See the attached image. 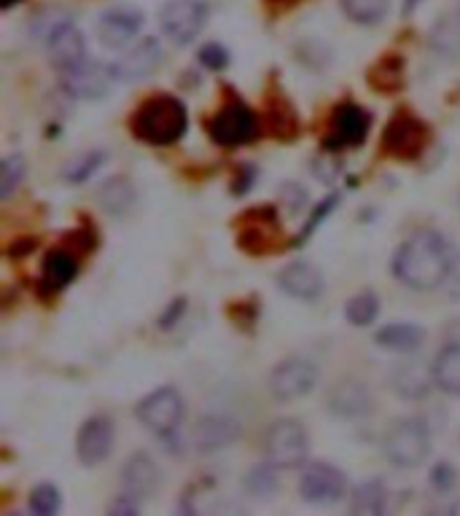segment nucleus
<instances>
[{
  "label": "nucleus",
  "instance_id": "obj_41",
  "mask_svg": "<svg viewBox=\"0 0 460 516\" xmlns=\"http://www.w3.org/2000/svg\"><path fill=\"white\" fill-rule=\"evenodd\" d=\"M431 484H434L436 490L447 492L452 484H455V468L447 463H439L434 471H431Z\"/></svg>",
  "mask_w": 460,
  "mask_h": 516
},
{
  "label": "nucleus",
  "instance_id": "obj_2",
  "mask_svg": "<svg viewBox=\"0 0 460 516\" xmlns=\"http://www.w3.org/2000/svg\"><path fill=\"white\" fill-rule=\"evenodd\" d=\"M189 127V111L175 95H151L132 113V135L146 146L167 148L178 143Z\"/></svg>",
  "mask_w": 460,
  "mask_h": 516
},
{
  "label": "nucleus",
  "instance_id": "obj_40",
  "mask_svg": "<svg viewBox=\"0 0 460 516\" xmlns=\"http://www.w3.org/2000/svg\"><path fill=\"white\" fill-rule=\"evenodd\" d=\"M444 291L450 296V301H460V250H455V256L450 261L447 277H444Z\"/></svg>",
  "mask_w": 460,
  "mask_h": 516
},
{
  "label": "nucleus",
  "instance_id": "obj_12",
  "mask_svg": "<svg viewBox=\"0 0 460 516\" xmlns=\"http://www.w3.org/2000/svg\"><path fill=\"white\" fill-rule=\"evenodd\" d=\"M116 70L113 65L97 60H84L76 68L62 73V89L73 95L76 100H103L111 92L113 81H116Z\"/></svg>",
  "mask_w": 460,
  "mask_h": 516
},
{
  "label": "nucleus",
  "instance_id": "obj_11",
  "mask_svg": "<svg viewBox=\"0 0 460 516\" xmlns=\"http://www.w3.org/2000/svg\"><path fill=\"white\" fill-rule=\"evenodd\" d=\"M326 409L337 420H361L374 412V393L364 379L342 377L326 390Z\"/></svg>",
  "mask_w": 460,
  "mask_h": 516
},
{
  "label": "nucleus",
  "instance_id": "obj_13",
  "mask_svg": "<svg viewBox=\"0 0 460 516\" xmlns=\"http://www.w3.org/2000/svg\"><path fill=\"white\" fill-rule=\"evenodd\" d=\"M113 444H116V425H113L111 417L108 414H92L89 420H84L79 436H76L79 463L87 465V468L103 465L111 457Z\"/></svg>",
  "mask_w": 460,
  "mask_h": 516
},
{
  "label": "nucleus",
  "instance_id": "obj_18",
  "mask_svg": "<svg viewBox=\"0 0 460 516\" xmlns=\"http://www.w3.org/2000/svg\"><path fill=\"white\" fill-rule=\"evenodd\" d=\"M122 492L132 495L138 500H151L162 487V471H159V463L146 452H135L132 457H127V463L122 465Z\"/></svg>",
  "mask_w": 460,
  "mask_h": 516
},
{
  "label": "nucleus",
  "instance_id": "obj_36",
  "mask_svg": "<svg viewBox=\"0 0 460 516\" xmlns=\"http://www.w3.org/2000/svg\"><path fill=\"white\" fill-rule=\"evenodd\" d=\"M60 508H62V495L52 482L35 484L33 492H30V511H33V514L52 516L57 514Z\"/></svg>",
  "mask_w": 460,
  "mask_h": 516
},
{
  "label": "nucleus",
  "instance_id": "obj_19",
  "mask_svg": "<svg viewBox=\"0 0 460 516\" xmlns=\"http://www.w3.org/2000/svg\"><path fill=\"white\" fill-rule=\"evenodd\" d=\"M162 57L165 54H162V43L157 38H140L138 43L127 46V52L113 62V70L122 81H140V78L157 73Z\"/></svg>",
  "mask_w": 460,
  "mask_h": 516
},
{
  "label": "nucleus",
  "instance_id": "obj_42",
  "mask_svg": "<svg viewBox=\"0 0 460 516\" xmlns=\"http://www.w3.org/2000/svg\"><path fill=\"white\" fill-rule=\"evenodd\" d=\"M140 503H143V500L132 498L127 492H122V495L108 506V514H140Z\"/></svg>",
  "mask_w": 460,
  "mask_h": 516
},
{
  "label": "nucleus",
  "instance_id": "obj_34",
  "mask_svg": "<svg viewBox=\"0 0 460 516\" xmlns=\"http://www.w3.org/2000/svg\"><path fill=\"white\" fill-rule=\"evenodd\" d=\"M372 86L377 92H396L404 84V68H401L399 57H385L369 70Z\"/></svg>",
  "mask_w": 460,
  "mask_h": 516
},
{
  "label": "nucleus",
  "instance_id": "obj_35",
  "mask_svg": "<svg viewBox=\"0 0 460 516\" xmlns=\"http://www.w3.org/2000/svg\"><path fill=\"white\" fill-rule=\"evenodd\" d=\"M108 162V154L95 148V151H87V154H81L76 162L68 164V170H65V181L70 183H84L92 175L95 170H100L103 164Z\"/></svg>",
  "mask_w": 460,
  "mask_h": 516
},
{
  "label": "nucleus",
  "instance_id": "obj_37",
  "mask_svg": "<svg viewBox=\"0 0 460 516\" xmlns=\"http://www.w3.org/2000/svg\"><path fill=\"white\" fill-rule=\"evenodd\" d=\"M337 205H339V191H334V194H329V197L323 199L321 205L315 207V210H313V218L307 221V226H304L302 234H299V240H296V245H299V242H307V240H310V237H313L315 229L321 226V221H326V218H329V215H331V210H334V207H337Z\"/></svg>",
  "mask_w": 460,
  "mask_h": 516
},
{
  "label": "nucleus",
  "instance_id": "obj_27",
  "mask_svg": "<svg viewBox=\"0 0 460 516\" xmlns=\"http://www.w3.org/2000/svg\"><path fill=\"white\" fill-rule=\"evenodd\" d=\"M428 43L439 57L452 62H460V14L452 11V14H444L439 22L434 25L431 35H428Z\"/></svg>",
  "mask_w": 460,
  "mask_h": 516
},
{
  "label": "nucleus",
  "instance_id": "obj_39",
  "mask_svg": "<svg viewBox=\"0 0 460 516\" xmlns=\"http://www.w3.org/2000/svg\"><path fill=\"white\" fill-rule=\"evenodd\" d=\"M280 199H283V205H286L288 213L296 215L299 210H304V205H307V191H304V186H299V183H283V186H280Z\"/></svg>",
  "mask_w": 460,
  "mask_h": 516
},
{
  "label": "nucleus",
  "instance_id": "obj_15",
  "mask_svg": "<svg viewBox=\"0 0 460 516\" xmlns=\"http://www.w3.org/2000/svg\"><path fill=\"white\" fill-rule=\"evenodd\" d=\"M278 234L280 224L275 210L272 207H261V210L256 207V210H248L243 221H240L237 242L251 256H267V253L278 248Z\"/></svg>",
  "mask_w": 460,
  "mask_h": 516
},
{
  "label": "nucleus",
  "instance_id": "obj_4",
  "mask_svg": "<svg viewBox=\"0 0 460 516\" xmlns=\"http://www.w3.org/2000/svg\"><path fill=\"white\" fill-rule=\"evenodd\" d=\"M205 127H208L210 140L221 148H237L253 143L261 132L259 116L253 113L251 105L237 95H226L221 108L210 116Z\"/></svg>",
  "mask_w": 460,
  "mask_h": 516
},
{
  "label": "nucleus",
  "instance_id": "obj_6",
  "mask_svg": "<svg viewBox=\"0 0 460 516\" xmlns=\"http://www.w3.org/2000/svg\"><path fill=\"white\" fill-rule=\"evenodd\" d=\"M428 143H431V127L426 121L415 113L401 111L388 121V127L382 129L380 148L382 154L391 156L396 162H415L426 154Z\"/></svg>",
  "mask_w": 460,
  "mask_h": 516
},
{
  "label": "nucleus",
  "instance_id": "obj_29",
  "mask_svg": "<svg viewBox=\"0 0 460 516\" xmlns=\"http://www.w3.org/2000/svg\"><path fill=\"white\" fill-rule=\"evenodd\" d=\"M339 6L356 25H380L391 14V0H339Z\"/></svg>",
  "mask_w": 460,
  "mask_h": 516
},
{
  "label": "nucleus",
  "instance_id": "obj_10",
  "mask_svg": "<svg viewBox=\"0 0 460 516\" xmlns=\"http://www.w3.org/2000/svg\"><path fill=\"white\" fill-rule=\"evenodd\" d=\"M318 385V366L304 358H288L278 363L270 374V393L275 401L291 404L310 396Z\"/></svg>",
  "mask_w": 460,
  "mask_h": 516
},
{
  "label": "nucleus",
  "instance_id": "obj_20",
  "mask_svg": "<svg viewBox=\"0 0 460 516\" xmlns=\"http://www.w3.org/2000/svg\"><path fill=\"white\" fill-rule=\"evenodd\" d=\"M46 54H49V60L57 70H70L81 65L87 57V38L81 33L79 27L73 25V22H65L54 30L49 38H46Z\"/></svg>",
  "mask_w": 460,
  "mask_h": 516
},
{
  "label": "nucleus",
  "instance_id": "obj_9",
  "mask_svg": "<svg viewBox=\"0 0 460 516\" xmlns=\"http://www.w3.org/2000/svg\"><path fill=\"white\" fill-rule=\"evenodd\" d=\"M348 492V479L331 463H307L299 479V495L313 506H334L345 498Z\"/></svg>",
  "mask_w": 460,
  "mask_h": 516
},
{
  "label": "nucleus",
  "instance_id": "obj_24",
  "mask_svg": "<svg viewBox=\"0 0 460 516\" xmlns=\"http://www.w3.org/2000/svg\"><path fill=\"white\" fill-rule=\"evenodd\" d=\"M431 382H434V374L431 369H423L417 363H401L396 366L391 374V387L393 393L404 401H420L431 393Z\"/></svg>",
  "mask_w": 460,
  "mask_h": 516
},
{
  "label": "nucleus",
  "instance_id": "obj_45",
  "mask_svg": "<svg viewBox=\"0 0 460 516\" xmlns=\"http://www.w3.org/2000/svg\"><path fill=\"white\" fill-rule=\"evenodd\" d=\"M270 3H291V0H270Z\"/></svg>",
  "mask_w": 460,
  "mask_h": 516
},
{
  "label": "nucleus",
  "instance_id": "obj_38",
  "mask_svg": "<svg viewBox=\"0 0 460 516\" xmlns=\"http://www.w3.org/2000/svg\"><path fill=\"white\" fill-rule=\"evenodd\" d=\"M200 62L202 68L208 70H224L229 62H232V54L226 52V46H221V43H205L200 49Z\"/></svg>",
  "mask_w": 460,
  "mask_h": 516
},
{
  "label": "nucleus",
  "instance_id": "obj_8",
  "mask_svg": "<svg viewBox=\"0 0 460 516\" xmlns=\"http://www.w3.org/2000/svg\"><path fill=\"white\" fill-rule=\"evenodd\" d=\"M208 14L205 0H167L159 11V27L175 46H189L208 25Z\"/></svg>",
  "mask_w": 460,
  "mask_h": 516
},
{
  "label": "nucleus",
  "instance_id": "obj_21",
  "mask_svg": "<svg viewBox=\"0 0 460 516\" xmlns=\"http://www.w3.org/2000/svg\"><path fill=\"white\" fill-rule=\"evenodd\" d=\"M278 285L280 291L299 301L321 299L323 291H326L323 272L315 264H310V261H291L288 267L280 269Z\"/></svg>",
  "mask_w": 460,
  "mask_h": 516
},
{
  "label": "nucleus",
  "instance_id": "obj_43",
  "mask_svg": "<svg viewBox=\"0 0 460 516\" xmlns=\"http://www.w3.org/2000/svg\"><path fill=\"white\" fill-rule=\"evenodd\" d=\"M183 310H186V299H183V296H178V304H175V310H173V304H170L165 315L159 318V326H162V328L175 326V323H178V318H181Z\"/></svg>",
  "mask_w": 460,
  "mask_h": 516
},
{
  "label": "nucleus",
  "instance_id": "obj_31",
  "mask_svg": "<svg viewBox=\"0 0 460 516\" xmlns=\"http://www.w3.org/2000/svg\"><path fill=\"white\" fill-rule=\"evenodd\" d=\"M267 121H270V132L280 140H294L299 135V119H296L294 105L288 100H275L267 108Z\"/></svg>",
  "mask_w": 460,
  "mask_h": 516
},
{
  "label": "nucleus",
  "instance_id": "obj_28",
  "mask_svg": "<svg viewBox=\"0 0 460 516\" xmlns=\"http://www.w3.org/2000/svg\"><path fill=\"white\" fill-rule=\"evenodd\" d=\"M388 500H391L388 487L380 479H369V482L358 484L350 495V511L353 514H382L388 508Z\"/></svg>",
  "mask_w": 460,
  "mask_h": 516
},
{
  "label": "nucleus",
  "instance_id": "obj_1",
  "mask_svg": "<svg viewBox=\"0 0 460 516\" xmlns=\"http://www.w3.org/2000/svg\"><path fill=\"white\" fill-rule=\"evenodd\" d=\"M455 250L444 234L420 229L401 242L393 256V277L412 291H434L444 285Z\"/></svg>",
  "mask_w": 460,
  "mask_h": 516
},
{
  "label": "nucleus",
  "instance_id": "obj_33",
  "mask_svg": "<svg viewBox=\"0 0 460 516\" xmlns=\"http://www.w3.org/2000/svg\"><path fill=\"white\" fill-rule=\"evenodd\" d=\"M27 162L22 154H9L0 162V199H11L14 191L25 183Z\"/></svg>",
  "mask_w": 460,
  "mask_h": 516
},
{
  "label": "nucleus",
  "instance_id": "obj_3",
  "mask_svg": "<svg viewBox=\"0 0 460 516\" xmlns=\"http://www.w3.org/2000/svg\"><path fill=\"white\" fill-rule=\"evenodd\" d=\"M382 455L396 468H417L431 455V430L423 417H401L382 439Z\"/></svg>",
  "mask_w": 460,
  "mask_h": 516
},
{
  "label": "nucleus",
  "instance_id": "obj_32",
  "mask_svg": "<svg viewBox=\"0 0 460 516\" xmlns=\"http://www.w3.org/2000/svg\"><path fill=\"white\" fill-rule=\"evenodd\" d=\"M377 315H380V299H377V293L374 291L356 293V296L345 304V318H348L350 326H372L374 320H377Z\"/></svg>",
  "mask_w": 460,
  "mask_h": 516
},
{
  "label": "nucleus",
  "instance_id": "obj_16",
  "mask_svg": "<svg viewBox=\"0 0 460 516\" xmlns=\"http://www.w3.org/2000/svg\"><path fill=\"white\" fill-rule=\"evenodd\" d=\"M143 11L132 9V6H113L103 11L97 19V38L105 49H127L132 41L138 38L140 27H143Z\"/></svg>",
  "mask_w": 460,
  "mask_h": 516
},
{
  "label": "nucleus",
  "instance_id": "obj_44",
  "mask_svg": "<svg viewBox=\"0 0 460 516\" xmlns=\"http://www.w3.org/2000/svg\"><path fill=\"white\" fill-rule=\"evenodd\" d=\"M22 0H0V9H11V6H17Z\"/></svg>",
  "mask_w": 460,
  "mask_h": 516
},
{
  "label": "nucleus",
  "instance_id": "obj_25",
  "mask_svg": "<svg viewBox=\"0 0 460 516\" xmlns=\"http://www.w3.org/2000/svg\"><path fill=\"white\" fill-rule=\"evenodd\" d=\"M374 342H377V347L391 350V353H415L426 342V331L415 323H391L374 334Z\"/></svg>",
  "mask_w": 460,
  "mask_h": 516
},
{
  "label": "nucleus",
  "instance_id": "obj_30",
  "mask_svg": "<svg viewBox=\"0 0 460 516\" xmlns=\"http://www.w3.org/2000/svg\"><path fill=\"white\" fill-rule=\"evenodd\" d=\"M278 465L267 463L264 465H253L248 476H245V492L256 500H270L278 490Z\"/></svg>",
  "mask_w": 460,
  "mask_h": 516
},
{
  "label": "nucleus",
  "instance_id": "obj_23",
  "mask_svg": "<svg viewBox=\"0 0 460 516\" xmlns=\"http://www.w3.org/2000/svg\"><path fill=\"white\" fill-rule=\"evenodd\" d=\"M97 205L103 207L105 213L111 215H127L138 202V191H135V183L127 178V175H113L108 181H103L95 191Z\"/></svg>",
  "mask_w": 460,
  "mask_h": 516
},
{
  "label": "nucleus",
  "instance_id": "obj_22",
  "mask_svg": "<svg viewBox=\"0 0 460 516\" xmlns=\"http://www.w3.org/2000/svg\"><path fill=\"white\" fill-rule=\"evenodd\" d=\"M81 272L79 256L70 248H52L44 258V288L49 293H57L68 288Z\"/></svg>",
  "mask_w": 460,
  "mask_h": 516
},
{
  "label": "nucleus",
  "instance_id": "obj_5",
  "mask_svg": "<svg viewBox=\"0 0 460 516\" xmlns=\"http://www.w3.org/2000/svg\"><path fill=\"white\" fill-rule=\"evenodd\" d=\"M264 455L278 468H299L310 455V436L304 422L296 417H280L272 420L264 430Z\"/></svg>",
  "mask_w": 460,
  "mask_h": 516
},
{
  "label": "nucleus",
  "instance_id": "obj_7",
  "mask_svg": "<svg viewBox=\"0 0 460 516\" xmlns=\"http://www.w3.org/2000/svg\"><path fill=\"white\" fill-rule=\"evenodd\" d=\"M183 414H186V404H183L178 387L173 385H162L157 390H151L135 406V417H138L140 425L162 436V439L173 436L175 430L181 428Z\"/></svg>",
  "mask_w": 460,
  "mask_h": 516
},
{
  "label": "nucleus",
  "instance_id": "obj_17",
  "mask_svg": "<svg viewBox=\"0 0 460 516\" xmlns=\"http://www.w3.org/2000/svg\"><path fill=\"white\" fill-rule=\"evenodd\" d=\"M243 436V425L229 417V414H205L194 422L191 430V444L200 455H213L221 449L232 447Z\"/></svg>",
  "mask_w": 460,
  "mask_h": 516
},
{
  "label": "nucleus",
  "instance_id": "obj_26",
  "mask_svg": "<svg viewBox=\"0 0 460 516\" xmlns=\"http://www.w3.org/2000/svg\"><path fill=\"white\" fill-rule=\"evenodd\" d=\"M434 387H439L447 396H460V344H444L431 363Z\"/></svg>",
  "mask_w": 460,
  "mask_h": 516
},
{
  "label": "nucleus",
  "instance_id": "obj_14",
  "mask_svg": "<svg viewBox=\"0 0 460 516\" xmlns=\"http://www.w3.org/2000/svg\"><path fill=\"white\" fill-rule=\"evenodd\" d=\"M369 124L372 116L353 100L339 103L331 113V132L323 146L329 151H339V148H358L369 135Z\"/></svg>",
  "mask_w": 460,
  "mask_h": 516
}]
</instances>
